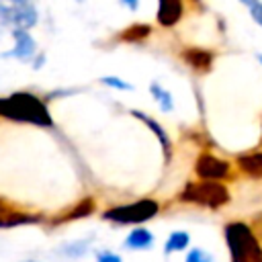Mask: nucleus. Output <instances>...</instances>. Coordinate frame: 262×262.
Masks as SVG:
<instances>
[{
	"label": "nucleus",
	"mask_w": 262,
	"mask_h": 262,
	"mask_svg": "<svg viewBox=\"0 0 262 262\" xmlns=\"http://www.w3.org/2000/svg\"><path fill=\"white\" fill-rule=\"evenodd\" d=\"M237 168L250 178H262V151H248L235 158Z\"/></svg>",
	"instance_id": "nucleus-14"
},
{
	"label": "nucleus",
	"mask_w": 262,
	"mask_h": 262,
	"mask_svg": "<svg viewBox=\"0 0 262 262\" xmlns=\"http://www.w3.org/2000/svg\"><path fill=\"white\" fill-rule=\"evenodd\" d=\"M10 35L14 39V45H12V49L4 51L2 57H6V59L8 57H14V59L27 61V63L33 61L37 57V41L33 39L31 31L29 29H12Z\"/></svg>",
	"instance_id": "nucleus-7"
},
{
	"label": "nucleus",
	"mask_w": 262,
	"mask_h": 262,
	"mask_svg": "<svg viewBox=\"0 0 262 262\" xmlns=\"http://www.w3.org/2000/svg\"><path fill=\"white\" fill-rule=\"evenodd\" d=\"M125 8H129V10H137L139 8V0H119Z\"/></svg>",
	"instance_id": "nucleus-24"
},
{
	"label": "nucleus",
	"mask_w": 262,
	"mask_h": 262,
	"mask_svg": "<svg viewBox=\"0 0 262 262\" xmlns=\"http://www.w3.org/2000/svg\"><path fill=\"white\" fill-rule=\"evenodd\" d=\"M149 96L158 104L162 113H172L174 111V96L170 90H166L160 82H149Z\"/></svg>",
	"instance_id": "nucleus-15"
},
{
	"label": "nucleus",
	"mask_w": 262,
	"mask_h": 262,
	"mask_svg": "<svg viewBox=\"0 0 262 262\" xmlns=\"http://www.w3.org/2000/svg\"><path fill=\"white\" fill-rule=\"evenodd\" d=\"M213 254L203 250V248H186L184 262H213Z\"/></svg>",
	"instance_id": "nucleus-20"
},
{
	"label": "nucleus",
	"mask_w": 262,
	"mask_h": 262,
	"mask_svg": "<svg viewBox=\"0 0 262 262\" xmlns=\"http://www.w3.org/2000/svg\"><path fill=\"white\" fill-rule=\"evenodd\" d=\"M194 174L199 180H227L231 176V164L211 151H203L194 160Z\"/></svg>",
	"instance_id": "nucleus-6"
},
{
	"label": "nucleus",
	"mask_w": 262,
	"mask_h": 262,
	"mask_svg": "<svg viewBox=\"0 0 262 262\" xmlns=\"http://www.w3.org/2000/svg\"><path fill=\"white\" fill-rule=\"evenodd\" d=\"M190 246V235L188 231L184 229H176L172 231L166 242H164V254L170 256V254H176V252H186V248Z\"/></svg>",
	"instance_id": "nucleus-16"
},
{
	"label": "nucleus",
	"mask_w": 262,
	"mask_h": 262,
	"mask_svg": "<svg viewBox=\"0 0 262 262\" xmlns=\"http://www.w3.org/2000/svg\"><path fill=\"white\" fill-rule=\"evenodd\" d=\"M98 82L104 84L106 88L121 90V92H133V90H135V86H133L131 82H127V80H123V78H119V76H102V78H98Z\"/></svg>",
	"instance_id": "nucleus-19"
},
{
	"label": "nucleus",
	"mask_w": 262,
	"mask_h": 262,
	"mask_svg": "<svg viewBox=\"0 0 262 262\" xmlns=\"http://www.w3.org/2000/svg\"><path fill=\"white\" fill-rule=\"evenodd\" d=\"M180 57L188 68H192L194 72H201V74L209 72L213 66V59H215L213 51H209L205 47H184Z\"/></svg>",
	"instance_id": "nucleus-11"
},
{
	"label": "nucleus",
	"mask_w": 262,
	"mask_h": 262,
	"mask_svg": "<svg viewBox=\"0 0 262 262\" xmlns=\"http://www.w3.org/2000/svg\"><path fill=\"white\" fill-rule=\"evenodd\" d=\"M178 199L182 203H190L207 209H221L229 203L231 194L229 188L219 180H196V182H186Z\"/></svg>",
	"instance_id": "nucleus-3"
},
{
	"label": "nucleus",
	"mask_w": 262,
	"mask_h": 262,
	"mask_svg": "<svg viewBox=\"0 0 262 262\" xmlns=\"http://www.w3.org/2000/svg\"><path fill=\"white\" fill-rule=\"evenodd\" d=\"M39 20L35 0H0V25L6 29H33Z\"/></svg>",
	"instance_id": "nucleus-5"
},
{
	"label": "nucleus",
	"mask_w": 262,
	"mask_h": 262,
	"mask_svg": "<svg viewBox=\"0 0 262 262\" xmlns=\"http://www.w3.org/2000/svg\"><path fill=\"white\" fill-rule=\"evenodd\" d=\"M190 2H194L196 6H201V4H203V0H190Z\"/></svg>",
	"instance_id": "nucleus-26"
},
{
	"label": "nucleus",
	"mask_w": 262,
	"mask_h": 262,
	"mask_svg": "<svg viewBox=\"0 0 262 262\" xmlns=\"http://www.w3.org/2000/svg\"><path fill=\"white\" fill-rule=\"evenodd\" d=\"M131 117H135L139 123H143L151 133H154V137L158 139V143H160V147H162V154H164V164L168 166L170 162H172V156H174V147H172V139H170V135H168V131L162 127V123H158L151 115H147V113H143V111H137V108H131Z\"/></svg>",
	"instance_id": "nucleus-9"
},
{
	"label": "nucleus",
	"mask_w": 262,
	"mask_h": 262,
	"mask_svg": "<svg viewBox=\"0 0 262 262\" xmlns=\"http://www.w3.org/2000/svg\"><path fill=\"white\" fill-rule=\"evenodd\" d=\"M23 262H39V260H23Z\"/></svg>",
	"instance_id": "nucleus-28"
},
{
	"label": "nucleus",
	"mask_w": 262,
	"mask_h": 262,
	"mask_svg": "<svg viewBox=\"0 0 262 262\" xmlns=\"http://www.w3.org/2000/svg\"><path fill=\"white\" fill-rule=\"evenodd\" d=\"M184 16V0H158L156 23L164 29L176 27Z\"/></svg>",
	"instance_id": "nucleus-10"
},
{
	"label": "nucleus",
	"mask_w": 262,
	"mask_h": 262,
	"mask_svg": "<svg viewBox=\"0 0 262 262\" xmlns=\"http://www.w3.org/2000/svg\"><path fill=\"white\" fill-rule=\"evenodd\" d=\"M256 57H258V63H260V66H262V53H258V55H256Z\"/></svg>",
	"instance_id": "nucleus-27"
},
{
	"label": "nucleus",
	"mask_w": 262,
	"mask_h": 262,
	"mask_svg": "<svg viewBox=\"0 0 262 262\" xmlns=\"http://www.w3.org/2000/svg\"><path fill=\"white\" fill-rule=\"evenodd\" d=\"M94 262H123V258L113 250H100V252H96Z\"/></svg>",
	"instance_id": "nucleus-22"
},
{
	"label": "nucleus",
	"mask_w": 262,
	"mask_h": 262,
	"mask_svg": "<svg viewBox=\"0 0 262 262\" xmlns=\"http://www.w3.org/2000/svg\"><path fill=\"white\" fill-rule=\"evenodd\" d=\"M160 213V203L156 199H139L125 205H113L102 213L104 221H113L119 225H143Z\"/></svg>",
	"instance_id": "nucleus-4"
},
{
	"label": "nucleus",
	"mask_w": 262,
	"mask_h": 262,
	"mask_svg": "<svg viewBox=\"0 0 262 262\" xmlns=\"http://www.w3.org/2000/svg\"><path fill=\"white\" fill-rule=\"evenodd\" d=\"M237 2H242V4H246V6H248V4H252L254 0H237Z\"/></svg>",
	"instance_id": "nucleus-25"
},
{
	"label": "nucleus",
	"mask_w": 262,
	"mask_h": 262,
	"mask_svg": "<svg viewBox=\"0 0 262 262\" xmlns=\"http://www.w3.org/2000/svg\"><path fill=\"white\" fill-rule=\"evenodd\" d=\"M94 209H96L94 199H92V196H86V199H82L80 203H76L74 207H70L68 211H63L61 215H57V217H55L51 223H53V225H61V223H68V221L84 219V217L92 215V213H94Z\"/></svg>",
	"instance_id": "nucleus-12"
},
{
	"label": "nucleus",
	"mask_w": 262,
	"mask_h": 262,
	"mask_svg": "<svg viewBox=\"0 0 262 262\" xmlns=\"http://www.w3.org/2000/svg\"><path fill=\"white\" fill-rule=\"evenodd\" d=\"M0 117L14 123H27L45 129L53 127V117L49 113L47 102L27 90H16L12 94L0 96Z\"/></svg>",
	"instance_id": "nucleus-1"
},
{
	"label": "nucleus",
	"mask_w": 262,
	"mask_h": 262,
	"mask_svg": "<svg viewBox=\"0 0 262 262\" xmlns=\"http://www.w3.org/2000/svg\"><path fill=\"white\" fill-rule=\"evenodd\" d=\"M76 2H80V4H82V2H86V0H76Z\"/></svg>",
	"instance_id": "nucleus-29"
},
{
	"label": "nucleus",
	"mask_w": 262,
	"mask_h": 262,
	"mask_svg": "<svg viewBox=\"0 0 262 262\" xmlns=\"http://www.w3.org/2000/svg\"><path fill=\"white\" fill-rule=\"evenodd\" d=\"M248 12H250L252 20L262 29V0H254L252 4H248Z\"/></svg>",
	"instance_id": "nucleus-21"
},
{
	"label": "nucleus",
	"mask_w": 262,
	"mask_h": 262,
	"mask_svg": "<svg viewBox=\"0 0 262 262\" xmlns=\"http://www.w3.org/2000/svg\"><path fill=\"white\" fill-rule=\"evenodd\" d=\"M90 246H92V239H88V237H86V239L68 242V244L61 246V256H63V258H70V260H78V258H82V256L88 254Z\"/></svg>",
	"instance_id": "nucleus-18"
},
{
	"label": "nucleus",
	"mask_w": 262,
	"mask_h": 262,
	"mask_svg": "<svg viewBox=\"0 0 262 262\" xmlns=\"http://www.w3.org/2000/svg\"><path fill=\"white\" fill-rule=\"evenodd\" d=\"M41 221H43L41 215L20 211L6 199H0V229H12V227H20V225H37Z\"/></svg>",
	"instance_id": "nucleus-8"
},
{
	"label": "nucleus",
	"mask_w": 262,
	"mask_h": 262,
	"mask_svg": "<svg viewBox=\"0 0 262 262\" xmlns=\"http://www.w3.org/2000/svg\"><path fill=\"white\" fill-rule=\"evenodd\" d=\"M151 33V27L145 25V23H133L129 25L125 31H121V41L125 43H139V41H145Z\"/></svg>",
	"instance_id": "nucleus-17"
},
{
	"label": "nucleus",
	"mask_w": 262,
	"mask_h": 262,
	"mask_svg": "<svg viewBox=\"0 0 262 262\" xmlns=\"http://www.w3.org/2000/svg\"><path fill=\"white\" fill-rule=\"evenodd\" d=\"M123 246H125L127 250H135V252L149 250V248L154 246V233H151L147 227H143V225H135V227L127 233Z\"/></svg>",
	"instance_id": "nucleus-13"
},
{
	"label": "nucleus",
	"mask_w": 262,
	"mask_h": 262,
	"mask_svg": "<svg viewBox=\"0 0 262 262\" xmlns=\"http://www.w3.org/2000/svg\"><path fill=\"white\" fill-rule=\"evenodd\" d=\"M231 262H262V244L252 225L246 221H229L223 227Z\"/></svg>",
	"instance_id": "nucleus-2"
},
{
	"label": "nucleus",
	"mask_w": 262,
	"mask_h": 262,
	"mask_svg": "<svg viewBox=\"0 0 262 262\" xmlns=\"http://www.w3.org/2000/svg\"><path fill=\"white\" fill-rule=\"evenodd\" d=\"M252 229H254L256 237H258V239H260V244H262V213L256 217V221H254V227H252Z\"/></svg>",
	"instance_id": "nucleus-23"
}]
</instances>
